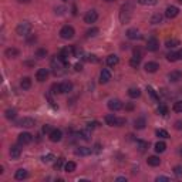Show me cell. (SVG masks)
<instances>
[{
  "instance_id": "14",
  "label": "cell",
  "mask_w": 182,
  "mask_h": 182,
  "mask_svg": "<svg viewBox=\"0 0 182 182\" xmlns=\"http://www.w3.org/2000/svg\"><path fill=\"white\" fill-rule=\"evenodd\" d=\"M168 80H169V83H178L179 80H182V73L178 70L171 71L169 74H168Z\"/></svg>"
},
{
  "instance_id": "53",
  "label": "cell",
  "mask_w": 182,
  "mask_h": 182,
  "mask_svg": "<svg viewBox=\"0 0 182 182\" xmlns=\"http://www.w3.org/2000/svg\"><path fill=\"white\" fill-rule=\"evenodd\" d=\"M162 181H169V178H168V176H158L157 178V182H162Z\"/></svg>"
},
{
  "instance_id": "62",
  "label": "cell",
  "mask_w": 182,
  "mask_h": 182,
  "mask_svg": "<svg viewBox=\"0 0 182 182\" xmlns=\"http://www.w3.org/2000/svg\"><path fill=\"white\" fill-rule=\"evenodd\" d=\"M179 152H181V154H182V147H181V151H179Z\"/></svg>"
},
{
  "instance_id": "23",
  "label": "cell",
  "mask_w": 182,
  "mask_h": 182,
  "mask_svg": "<svg viewBox=\"0 0 182 182\" xmlns=\"http://www.w3.org/2000/svg\"><path fill=\"white\" fill-rule=\"evenodd\" d=\"M4 54H6V57H9V59H14V57L19 56V50L14 49V47H10V49H7L6 51H4Z\"/></svg>"
},
{
  "instance_id": "5",
  "label": "cell",
  "mask_w": 182,
  "mask_h": 182,
  "mask_svg": "<svg viewBox=\"0 0 182 182\" xmlns=\"http://www.w3.org/2000/svg\"><path fill=\"white\" fill-rule=\"evenodd\" d=\"M130 7L128 6H122L121 7V12H120V20L122 23H128L131 19V12H130Z\"/></svg>"
},
{
  "instance_id": "16",
  "label": "cell",
  "mask_w": 182,
  "mask_h": 182,
  "mask_svg": "<svg viewBox=\"0 0 182 182\" xmlns=\"http://www.w3.org/2000/svg\"><path fill=\"white\" fill-rule=\"evenodd\" d=\"M49 137H50V141L59 142V141H61V138H63V133H61V130H53L51 133L49 134Z\"/></svg>"
},
{
  "instance_id": "60",
  "label": "cell",
  "mask_w": 182,
  "mask_h": 182,
  "mask_svg": "<svg viewBox=\"0 0 182 182\" xmlns=\"http://www.w3.org/2000/svg\"><path fill=\"white\" fill-rule=\"evenodd\" d=\"M117 181H120V182H122V181H127L124 176H120V178H117Z\"/></svg>"
},
{
  "instance_id": "35",
  "label": "cell",
  "mask_w": 182,
  "mask_h": 182,
  "mask_svg": "<svg viewBox=\"0 0 182 182\" xmlns=\"http://www.w3.org/2000/svg\"><path fill=\"white\" fill-rule=\"evenodd\" d=\"M137 2L142 6H154V4H157V0H137Z\"/></svg>"
},
{
  "instance_id": "29",
  "label": "cell",
  "mask_w": 182,
  "mask_h": 182,
  "mask_svg": "<svg viewBox=\"0 0 182 182\" xmlns=\"http://www.w3.org/2000/svg\"><path fill=\"white\" fill-rule=\"evenodd\" d=\"M61 86V93H70L71 90H73V84L70 81H64V83L60 84Z\"/></svg>"
},
{
  "instance_id": "51",
  "label": "cell",
  "mask_w": 182,
  "mask_h": 182,
  "mask_svg": "<svg viewBox=\"0 0 182 182\" xmlns=\"http://www.w3.org/2000/svg\"><path fill=\"white\" fill-rule=\"evenodd\" d=\"M65 12V9L63 6H60V7H56V13L57 14H63V13Z\"/></svg>"
},
{
  "instance_id": "41",
  "label": "cell",
  "mask_w": 182,
  "mask_h": 182,
  "mask_svg": "<svg viewBox=\"0 0 182 182\" xmlns=\"http://www.w3.org/2000/svg\"><path fill=\"white\" fill-rule=\"evenodd\" d=\"M147 91H148V93H149V96H151V97H152V98H154V100H157V101H159V96H158V94H157V93H155V91H154V88H151V87H148V88H147Z\"/></svg>"
},
{
  "instance_id": "30",
  "label": "cell",
  "mask_w": 182,
  "mask_h": 182,
  "mask_svg": "<svg viewBox=\"0 0 182 182\" xmlns=\"http://www.w3.org/2000/svg\"><path fill=\"white\" fill-rule=\"evenodd\" d=\"M20 87H22L23 90H29L31 87V80L29 77H24L22 81H20Z\"/></svg>"
},
{
  "instance_id": "21",
  "label": "cell",
  "mask_w": 182,
  "mask_h": 182,
  "mask_svg": "<svg viewBox=\"0 0 182 182\" xmlns=\"http://www.w3.org/2000/svg\"><path fill=\"white\" fill-rule=\"evenodd\" d=\"M158 68H159V65L155 61H148L145 64V71H147V73H155Z\"/></svg>"
},
{
  "instance_id": "64",
  "label": "cell",
  "mask_w": 182,
  "mask_h": 182,
  "mask_svg": "<svg viewBox=\"0 0 182 182\" xmlns=\"http://www.w3.org/2000/svg\"><path fill=\"white\" fill-rule=\"evenodd\" d=\"M107 2H111V0H107Z\"/></svg>"
},
{
  "instance_id": "6",
  "label": "cell",
  "mask_w": 182,
  "mask_h": 182,
  "mask_svg": "<svg viewBox=\"0 0 182 182\" xmlns=\"http://www.w3.org/2000/svg\"><path fill=\"white\" fill-rule=\"evenodd\" d=\"M97 19H98V13H97L96 10H88V12L86 13V16H84V22L88 23V24L96 23Z\"/></svg>"
},
{
  "instance_id": "17",
  "label": "cell",
  "mask_w": 182,
  "mask_h": 182,
  "mask_svg": "<svg viewBox=\"0 0 182 182\" xmlns=\"http://www.w3.org/2000/svg\"><path fill=\"white\" fill-rule=\"evenodd\" d=\"M20 155H22L20 145H12V147H10V157H12L13 159H17Z\"/></svg>"
},
{
  "instance_id": "61",
  "label": "cell",
  "mask_w": 182,
  "mask_h": 182,
  "mask_svg": "<svg viewBox=\"0 0 182 182\" xmlns=\"http://www.w3.org/2000/svg\"><path fill=\"white\" fill-rule=\"evenodd\" d=\"M127 110H133V104H128V105H127Z\"/></svg>"
},
{
  "instance_id": "40",
  "label": "cell",
  "mask_w": 182,
  "mask_h": 182,
  "mask_svg": "<svg viewBox=\"0 0 182 182\" xmlns=\"http://www.w3.org/2000/svg\"><path fill=\"white\" fill-rule=\"evenodd\" d=\"M139 61H141V59H138V57H133V59L130 60V65L135 68V67H138V65H139Z\"/></svg>"
},
{
  "instance_id": "57",
  "label": "cell",
  "mask_w": 182,
  "mask_h": 182,
  "mask_svg": "<svg viewBox=\"0 0 182 182\" xmlns=\"http://www.w3.org/2000/svg\"><path fill=\"white\" fill-rule=\"evenodd\" d=\"M94 148H96V149H94L96 152H100V151H101V147H100V144H97L96 147H94Z\"/></svg>"
},
{
  "instance_id": "19",
  "label": "cell",
  "mask_w": 182,
  "mask_h": 182,
  "mask_svg": "<svg viewBox=\"0 0 182 182\" xmlns=\"http://www.w3.org/2000/svg\"><path fill=\"white\" fill-rule=\"evenodd\" d=\"M78 137H80L81 139H84V141H90V139H91V130L87 127V128H84V130H81L80 133H78Z\"/></svg>"
},
{
  "instance_id": "32",
  "label": "cell",
  "mask_w": 182,
  "mask_h": 182,
  "mask_svg": "<svg viewBox=\"0 0 182 182\" xmlns=\"http://www.w3.org/2000/svg\"><path fill=\"white\" fill-rule=\"evenodd\" d=\"M162 19H164V16L159 14V13H157V14H154L151 17V23L152 24H159V23L162 22Z\"/></svg>"
},
{
  "instance_id": "25",
  "label": "cell",
  "mask_w": 182,
  "mask_h": 182,
  "mask_svg": "<svg viewBox=\"0 0 182 182\" xmlns=\"http://www.w3.org/2000/svg\"><path fill=\"white\" fill-rule=\"evenodd\" d=\"M147 162H148L149 167H158L161 164V159L158 157H155V155H152V157H149L148 159H147Z\"/></svg>"
},
{
  "instance_id": "36",
  "label": "cell",
  "mask_w": 182,
  "mask_h": 182,
  "mask_svg": "<svg viewBox=\"0 0 182 182\" xmlns=\"http://www.w3.org/2000/svg\"><path fill=\"white\" fill-rule=\"evenodd\" d=\"M98 29L97 27H93V29H90V30H87V37H94V36H97V34H98Z\"/></svg>"
},
{
  "instance_id": "4",
  "label": "cell",
  "mask_w": 182,
  "mask_h": 182,
  "mask_svg": "<svg viewBox=\"0 0 182 182\" xmlns=\"http://www.w3.org/2000/svg\"><path fill=\"white\" fill-rule=\"evenodd\" d=\"M60 36H61V39H65V40L73 39L74 37V29H73V26H64L60 30Z\"/></svg>"
},
{
  "instance_id": "59",
  "label": "cell",
  "mask_w": 182,
  "mask_h": 182,
  "mask_svg": "<svg viewBox=\"0 0 182 182\" xmlns=\"http://www.w3.org/2000/svg\"><path fill=\"white\" fill-rule=\"evenodd\" d=\"M176 54H178V59H181V60H182V49L179 50V51L176 53Z\"/></svg>"
},
{
  "instance_id": "27",
  "label": "cell",
  "mask_w": 182,
  "mask_h": 182,
  "mask_svg": "<svg viewBox=\"0 0 182 182\" xmlns=\"http://www.w3.org/2000/svg\"><path fill=\"white\" fill-rule=\"evenodd\" d=\"M27 171L26 169H17L16 171V174H14V178L16 179H19V181H22V179H26L27 178Z\"/></svg>"
},
{
  "instance_id": "48",
  "label": "cell",
  "mask_w": 182,
  "mask_h": 182,
  "mask_svg": "<svg viewBox=\"0 0 182 182\" xmlns=\"http://www.w3.org/2000/svg\"><path fill=\"white\" fill-rule=\"evenodd\" d=\"M174 174H175L176 176H182V167L181 165H178V167L174 168Z\"/></svg>"
},
{
  "instance_id": "55",
  "label": "cell",
  "mask_w": 182,
  "mask_h": 182,
  "mask_svg": "<svg viewBox=\"0 0 182 182\" xmlns=\"http://www.w3.org/2000/svg\"><path fill=\"white\" fill-rule=\"evenodd\" d=\"M74 68H75V71H81V70H83V64H80V63H77V64L74 65Z\"/></svg>"
},
{
  "instance_id": "45",
  "label": "cell",
  "mask_w": 182,
  "mask_h": 182,
  "mask_svg": "<svg viewBox=\"0 0 182 182\" xmlns=\"http://www.w3.org/2000/svg\"><path fill=\"white\" fill-rule=\"evenodd\" d=\"M47 51L44 49H39L37 51H36V57H39V59H43V57H46Z\"/></svg>"
},
{
  "instance_id": "28",
  "label": "cell",
  "mask_w": 182,
  "mask_h": 182,
  "mask_svg": "<svg viewBox=\"0 0 182 182\" xmlns=\"http://www.w3.org/2000/svg\"><path fill=\"white\" fill-rule=\"evenodd\" d=\"M75 162H73V161H68V162L64 164V171L65 172H74L75 171Z\"/></svg>"
},
{
  "instance_id": "50",
  "label": "cell",
  "mask_w": 182,
  "mask_h": 182,
  "mask_svg": "<svg viewBox=\"0 0 182 182\" xmlns=\"http://www.w3.org/2000/svg\"><path fill=\"white\" fill-rule=\"evenodd\" d=\"M51 131H53V130H51V127H50V125H47V124L43 127V133H44V134H50V133H51Z\"/></svg>"
},
{
  "instance_id": "52",
  "label": "cell",
  "mask_w": 182,
  "mask_h": 182,
  "mask_svg": "<svg viewBox=\"0 0 182 182\" xmlns=\"http://www.w3.org/2000/svg\"><path fill=\"white\" fill-rule=\"evenodd\" d=\"M88 125V128L91 130V128H96V127H98V122H96V121H93V122H88L87 124Z\"/></svg>"
},
{
  "instance_id": "56",
  "label": "cell",
  "mask_w": 182,
  "mask_h": 182,
  "mask_svg": "<svg viewBox=\"0 0 182 182\" xmlns=\"http://www.w3.org/2000/svg\"><path fill=\"white\" fill-rule=\"evenodd\" d=\"M87 57H88V59H87V60H88V61L97 63V57H96V56H87Z\"/></svg>"
},
{
  "instance_id": "31",
  "label": "cell",
  "mask_w": 182,
  "mask_h": 182,
  "mask_svg": "<svg viewBox=\"0 0 182 182\" xmlns=\"http://www.w3.org/2000/svg\"><path fill=\"white\" fill-rule=\"evenodd\" d=\"M165 149H167V144H165V142L159 141V142L155 144V151H157V152H159V154H161V152H164Z\"/></svg>"
},
{
  "instance_id": "10",
  "label": "cell",
  "mask_w": 182,
  "mask_h": 182,
  "mask_svg": "<svg viewBox=\"0 0 182 182\" xmlns=\"http://www.w3.org/2000/svg\"><path fill=\"white\" fill-rule=\"evenodd\" d=\"M108 108H110L111 111H120L121 108H122V102L117 98L110 100V101H108Z\"/></svg>"
},
{
  "instance_id": "39",
  "label": "cell",
  "mask_w": 182,
  "mask_h": 182,
  "mask_svg": "<svg viewBox=\"0 0 182 182\" xmlns=\"http://www.w3.org/2000/svg\"><path fill=\"white\" fill-rule=\"evenodd\" d=\"M158 112H159L161 115H167L168 114V107L167 105H164V104H161L159 107H158Z\"/></svg>"
},
{
  "instance_id": "33",
  "label": "cell",
  "mask_w": 182,
  "mask_h": 182,
  "mask_svg": "<svg viewBox=\"0 0 182 182\" xmlns=\"http://www.w3.org/2000/svg\"><path fill=\"white\" fill-rule=\"evenodd\" d=\"M137 148H138L139 151H142V152H144L145 149L148 148V142H147V141H141V139H138V141H137Z\"/></svg>"
},
{
  "instance_id": "24",
  "label": "cell",
  "mask_w": 182,
  "mask_h": 182,
  "mask_svg": "<svg viewBox=\"0 0 182 182\" xmlns=\"http://www.w3.org/2000/svg\"><path fill=\"white\" fill-rule=\"evenodd\" d=\"M128 96H130L131 98H138V97L141 96V90L137 88V87H131V88L128 90Z\"/></svg>"
},
{
  "instance_id": "3",
  "label": "cell",
  "mask_w": 182,
  "mask_h": 182,
  "mask_svg": "<svg viewBox=\"0 0 182 182\" xmlns=\"http://www.w3.org/2000/svg\"><path fill=\"white\" fill-rule=\"evenodd\" d=\"M105 122L110 127H121L125 124V118H118V117H114V115H107V117H105Z\"/></svg>"
},
{
  "instance_id": "8",
  "label": "cell",
  "mask_w": 182,
  "mask_h": 182,
  "mask_svg": "<svg viewBox=\"0 0 182 182\" xmlns=\"http://www.w3.org/2000/svg\"><path fill=\"white\" fill-rule=\"evenodd\" d=\"M34 124H36V121L33 120V118L30 117H24L22 118V120L17 122V127H24V128H31V127H34Z\"/></svg>"
},
{
  "instance_id": "7",
  "label": "cell",
  "mask_w": 182,
  "mask_h": 182,
  "mask_svg": "<svg viewBox=\"0 0 182 182\" xmlns=\"http://www.w3.org/2000/svg\"><path fill=\"white\" fill-rule=\"evenodd\" d=\"M33 141V135L30 133H22L19 135V144L20 145H29Z\"/></svg>"
},
{
  "instance_id": "38",
  "label": "cell",
  "mask_w": 182,
  "mask_h": 182,
  "mask_svg": "<svg viewBox=\"0 0 182 182\" xmlns=\"http://www.w3.org/2000/svg\"><path fill=\"white\" fill-rule=\"evenodd\" d=\"M157 137H159V138H169V134L165 130H157Z\"/></svg>"
},
{
  "instance_id": "49",
  "label": "cell",
  "mask_w": 182,
  "mask_h": 182,
  "mask_svg": "<svg viewBox=\"0 0 182 182\" xmlns=\"http://www.w3.org/2000/svg\"><path fill=\"white\" fill-rule=\"evenodd\" d=\"M134 57H138V59H142V51L137 47V49H134Z\"/></svg>"
},
{
  "instance_id": "47",
  "label": "cell",
  "mask_w": 182,
  "mask_h": 182,
  "mask_svg": "<svg viewBox=\"0 0 182 182\" xmlns=\"http://www.w3.org/2000/svg\"><path fill=\"white\" fill-rule=\"evenodd\" d=\"M54 159V155L53 154H47V155H44V157H41V161L43 162H50V161H53Z\"/></svg>"
},
{
  "instance_id": "13",
  "label": "cell",
  "mask_w": 182,
  "mask_h": 182,
  "mask_svg": "<svg viewBox=\"0 0 182 182\" xmlns=\"http://www.w3.org/2000/svg\"><path fill=\"white\" fill-rule=\"evenodd\" d=\"M71 54H74V47H64V49L60 51L59 56L61 57L64 61H67V59L71 56Z\"/></svg>"
},
{
  "instance_id": "1",
  "label": "cell",
  "mask_w": 182,
  "mask_h": 182,
  "mask_svg": "<svg viewBox=\"0 0 182 182\" xmlns=\"http://www.w3.org/2000/svg\"><path fill=\"white\" fill-rule=\"evenodd\" d=\"M65 65H67V61H64L60 56H56L51 60V68H53V73L56 75H61L64 73Z\"/></svg>"
},
{
  "instance_id": "54",
  "label": "cell",
  "mask_w": 182,
  "mask_h": 182,
  "mask_svg": "<svg viewBox=\"0 0 182 182\" xmlns=\"http://www.w3.org/2000/svg\"><path fill=\"white\" fill-rule=\"evenodd\" d=\"M175 128H176V130H182V121H176V122H175Z\"/></svg>"
},
{
  "instance_id": "26",
  "label": "cell",
  "mask_w": 182,
  "mask_h": 182,
  "mask_svg": "<svg viewBox=\"0 0 182 182\" xmlns=\"http://www.w3.org/2000/svg\"><path fill=\"white\" fill-rule=\"evenodd\" d=\"M118 57L115 56V54H111V56H108L107 57V64L110 65V67H114V65H117L118 64Z\"/></svg>"
},
{
  "instance_id": "58",
  "label": "cell",
  "mask_w": 182,
  "mask_h": 182,
  "mask_svg": "<svg viewBox=\"0 0 182 182\" xmlns=\"http://www.w3.org/2000/svg\"><path fill=\"white\" fill-rule=\"evenodd\" d=\"M17 2H19V3H30L31 0H17Z\"/></svg>"
},
{
  "instance_id": "63",
  "label": "cell",
  "mask_w": 182,
  "mask_h": 182,
  "mask_svg": "<svg viewBox=\"0 0 182 182\" xmlns=\"http://www.w3.org/2000/svg\"><path fill=\"white\" fill-rule=\"evenodd\" d=\"M178 2H179V3H182V0H178Z\"/></svg>"
},
{
  "instance_id": "9",
  "label": "cell",
  "mask_w": 182,
  "mask_h": 182,
  "mask_svg": "<svg viewBox=\"0 0 182 182\" xmlns=\"http://www.w3.org/2000/svg\"><path fill=\"white\" fill-rule=\"evenodd\" d=\"M158 49H159V41L155 37L148 39V41H147V50L148 51H157Z\"/></svg>"
},
{
  "instance_id": "20",
  "label": "cell",
  "mask_w": 182,
  "mask_h": 182,
  "mask_svg": "<svg viewBox=\"0 0 182 182\" xmlns=\"http://www.w3.org/2000/svg\"><path fill=\"white\" fill-rule=\"evenodd\" d=\"M93 152V149L88 148V147H80V148L75 149V155H80V157H87Z\"/></svg>"
},
{
  "instance_id": "12",
  "label": "cell",
  "mask_w": 182,
  "mask_h": 182,
  "mask_svg": "<svg viewBox=\"0 0 182 182\" xmlns=\"http://www.w3.org/2000/svg\"><path fill=\"white\" fill-rule=\"evenodd\" d=\"M178 14H179V9L176 6H169L165 10V16H167L168 19H174V17H176Z\"/></svg>"
},
{
  "instance_id": "43",
  "label": "cell",
  "mask_w": 182,
  "mask_h": 182,
  "mask_svg": "<svg viewBox=\"0 0 182 182\" xmlns=\"http://www.w3.org/2000/svg\"><path fill=\"white\" fill-rule=\"evenodd\" d=\"M6 118H7V120H14V118H16V111H14V110H7V111H6Z\"/></svg>"
},
{
  "instance_id": "44",
  "label": "cell",
  "mask_w": 182,
  "mask_h": 182,
  "mask_svg": "<svg viewBox=\"0 0 182 182\" xmlns=\"http://www.w3.org/2000/svg\"><path fill=\"white\" fill-rule=\"evenodd\" d=\"M51 93H53V94L61 93V86H60V84H53V87H51Z\"/></svg>"
},
{
  "instance_id": "34",
  "label": "cell",
  "mask_w": 182,
  "mask_h": 182,
  "mask_svg": "<svg viewBox=\"0 0 182 182\" xmlns=\"http://www.w3.org/2000/svg\"><path fill=\"white\" fill-rule=\"evenodd\" d=\"M165 46H167L168 49H175L176 46H179V41H178V40H175V39H171V40H167Z\"/></svg>"
},
{
  "instance_id": "42",
  "label": "cell",
  "mask_w": 182,
  "mask_h": 182,
  "mask_svg": "<svg viewBox=\"0 0 182 182\" xmlns=\"http://www.w3.org/2000/svg\"><path fill=\"white\" fill-rule=\"evenodd\" d=\"M174 111H175V112H182V101L174 102Z\"/></svg>"
},
{
  "instance_id": "2",
  "label": "cell",
  "mask_w": 182,
  "mask_h": 182,
  "mask_svg": "<svg viewBox=\"0 0 182 182\" xmlns=\"http://www.w3.org/2000/svg\"><path fill=\"white\" fill-rule=\"evenodd\" d=\"M31 24L29 22H23V23H20L19 26H17V27H16V31H17V34H19V36H29V34L31 33Z\"/></svg>"
},
{
  "instance_id": "46",
  "label": "cell",
  "mask_w": 182,
  "mask_h": 182,
  "mask_svg": "<svg viewBox=\"0 0 182 182\" xmlns=\"http://www.w3.org/2000/svg\"><path fill=\"white\" fill-rule=\"evenodd\" d=\"M63 164H64V159H63V158H59L57 162L54 164V168H56L57 171H60V169H61V167H63Z\"/></svg>"
},
{
  "instance_id": "11",
  "label": "cell",
  "mask_w": 182,
  "mask_h": 182,
  "mask_svg": "<svg viewBox=\"0 0 182 182\" xmlns=\"http://www.w3.org/2000/svg\"><path fill=\"white\" fill-rule=\"evenodd\" d=\"M47 78H49V70H47V68H40V70L36 73V80L40 81V83L46 81Z\"/></svg>"
},
{
  "instance_id": "37",
  "label": "cell",
  "mask_w": 182,
  "mask_h": 182,
  "mask_svg": "<svg viewBox=\"0 0 182 182\" xmlns=\"http://www.w3.org/2000/svg\"><path fill=\"white\" fill-rule=\"evenodd\" d=\"M167 60L168 61H176V60H179L178 59V54H176V53H168L167 54Z\"/></svg>"
},
{
  "instance_id": "22",
  "label": "cell",
  "mask_w": 182,
  "mask_h": 182,
  "mask_svg": "<svg viewBox=\"0 0 182 182\" xmlns=\"http://www.w3.org/2000/svg\"><path fill=\"white\" fill-rule=\"evenodd\" d=\"M145 125H147V122H145V118H142V117L137 118V120L134 121V128H135V130H144Z\"/></svg>"
},
{
  "instance_id": "15",
  "label": "cell",
  "mask_w": 182,
  "mask_h": 182,
  "mask_svg": "<svg viewBox=\"0 0 182 182\" xmlns=\"http://www.w3.org/2000/svg\"><path fill=\"white\" fill-rule=\"evenodd\" d=\"M110 80H111V73H110V70L102 68L101 73H100V83L105 84V83H108Z\"/></svg>"
},
{
  "instance_id": "18",
  "label": "cell",
  "mask_w": 182,
  "mask_h": 182,
  "mask_svg": "<svg viewBox=\"0 0 182 182\" xmlns=\"http://www.w3.org/2000/svg\"><path fill=\"white\" fill-rule=\"evenodd\" d=\"M127 37L131 39V40H137V39H141V34L137 29H128L127 30Z\"/></svg>"
}]
</instances>
